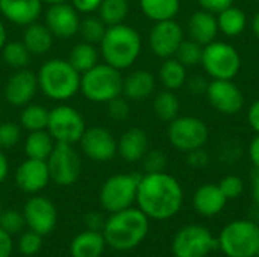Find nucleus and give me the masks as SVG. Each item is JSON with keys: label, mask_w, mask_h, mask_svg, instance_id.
Segmentation results:
<instances>
[{"label": "nucleus", "mask_w": 259, "mask_h": 257, "mask_svg": "<svg viewBox=\"0 0 259 257\" xmlns=\"http://www.w3.org/2000/svg\"><path fill=\"white\" fill-rule=\"evenodd\" d=\"M53 33L49 30V27L42 23H30L29 26H26L24 33H23V44L26 45V48L30 52V55H36V56H42L46 53H49V50L53 45Z\"/></svg>", "instance_id": "25"}, {"label": "nucleus", "mask_w": 259, "mask_h": 257, "mask_svg": "<svg viewBox=\"0 0 259 257\" xmlns=\"http://www.w3.org/2000/svg\"><path fill=\"white\" fill-rule=\"evenodd\" d=\"M208 162H209V156L202 147L188 153V164L194 168H203Z\"/></svg>", "instance_id": "44"}, {"label": "nucleus", "mask_w": 259, "mask_h": 257, "mask_svg": "<svg viewBox=\"0 0 259 257\" xmlns=\"http://www.w3.org/2000/svg\"><path fill=\"white\" fill-rule=\"evenodd\" d=\"M215 247H219V241L208 229L197 224L181 229L171 242L175 257H205Z\"/></svg>", "instance_id": "11"}, {"label": "nucleus", "mask_w": 259, "mask_h": 257, "mask_svg": "<svg viewBox=\"0 0 259 257\" xmlns=\"http://www.w3.org/2000/svg\"><path fill=\"white\" fill-rule=\"evenodd\" d=\"M21 139V129L15 123H0V150H9L15 147Z\"/></svg>", "instance_id": "38"}, {"label": "nucleus", "mask_w": 259, "mask_h": 257, "mask_svg": "<svg viewBox=\"0 0 259 257\" xmlns=\"http://www.w3.org/2000/svg\"><path fill=\"white\" fill-rule=\"evenodd\" d=\"M49 109L39 103H29L20 112V124L27 132L44 130L49 123Z\"/></svg>", "instance_id": "30"}, {"label": "nucleus", "mask_w": 259, "mask_h": 257, "mask_svg": "<svg viewBox=\"0 0 259 257\" xmlns=\"http://www.w3.org/2000/svg\"><path fill=\"white\" fill-rule=\"evenodd\" d=\"M167 133L170 144L176 150L185 153L203 147L208 141L206 124L196 117H176L170 121Z\"/></svg>", "instance_id": "10"}, {"label": "nucleus", "mask_w": 259, "mask_h": 257, "mask_svg": "<svg viewBox=\"0 0 259 257\" xmlns=\"http://www.w3.org/2000/svg\"><path fill=\"white\" fill-rule=\"evenodd\" d=\"M217 241L228 257H255L259 251V226L247 220L232 221L220 232Z\"/></svg>", "instance_id": "6"}, {"label": "nucleus", "mask_w": 259, "mask_h": 257, "mask_svg": "<svg viewBox=\"0 0 259 257\" xmlns=\"http://www.w3.org/2000/svg\"><path fill=\"white\" fill-rule=\"evenodd\" d=\"M36 89H38V77L32 70L26 67V68L15 70V73L9 76L3 92L9 105L23 108L32 101V98L36 94Z\"/></svg>", "instance_id": "18"}, {"label": "nucleus", "mask_w": 259, "mask_h": 257, "mask_svg": "<svg viewBox=\"0 0 259 257\" xmlns=\"http://www.w3.org/2000/svg\"><path fill=\"white\" fill-rule=\"evenodd\" d=\"M79 144L83 155L96 162H109L117 155V139L102 126L87 129Z\"/></svg>", "instance_id": "13"}, {"label": "nucleus", "mask_w": 259, "mask_h": 257, "mask_svg": "<svg viewBox=\"0 0 259 257\" xmlns=\"http://www.w3.org/2000/svg\"><path fill=\"white\" fill-rule=\"evenodd\" d=\"M143 168L146 174L150 173H162L167 167V158L161 150H147V153L141 159Z\"/></svg>", "instance_id": "40"}, {"label": "nucleus", "mask_w": 259, "mask_h": 257, "mask_svg": "<svg viewBox=\"0 0 259 257\" xmlns=\"http://www.w3.org/2000/svg\"><path fill=\"white\" fill-rule=\"evenodd\" d=\"M80 92L93 103H108L123 94V76L109 64H97L80 76Z\"/></svg>", "instance_id": "5"}, {"label": "nucleus", "mask_w": 259, "mask_h": 257, "mask_svg": "<svg viewBox=\"0 0 259 257\" xmlns=\"http://www.w3.org/2000/svg\"><path fill=\"white\" fill-rule=\"evenodd\" d=\"M23 217L27 227L41 236L50 233L58 221L55 204L42 195H35L27 200V203L24 204Z\"/></svg>", "instance_id": "15"}, {"label": "nucleus", "mask_w": 259, "mask_h": 257, "mask_svg": "<svg viewBox=\"0 0 259 257\" xmlns=\"http://www.w3.org/2000/svg\"><path fill=\"white\" fill-rule=\"evenodd\" d=\"M47 5H53V3H61V2H68V0H42Z\"/></svg>", "instance_id": "55"}, {"label": "nucleus", "mask_w": 259, "mask_h": 257, "mask_svg": "<svg viewBox=\"0 0 259 257\" xmlns=\"http://www.w3.org/2000/svg\"><path fill=\"white\" fill-rule=\"evenodd\" d=\"M106 105H108V115L114 121H124L131 115V106L126 98H121V95L112 98Z\"/></svg>", "instance_id": "42"}, {"label": "nucleus", "mask_w": 259, "mask_h": 257, "mask_svg": "<svg viewBox=\"0 0 259 257\" xmlns=\"http://www.w3.org/2000/svg\"><path fill=\"white\" fill-rule=\"evenodd\" d=\"M68 62L80 74L91 70L93 67H96L99 64V50H97L96 44H90L85 41L76 44L68 55Z\"/></svg>", "instance_id": "28"}, {"label": "nucleus", "mask_w": 259, "mask_h": 257, "mask_svg": "<svg viewBox=\"0 0 259 257\" xmlns=\"http://www.w3.org/2000/svg\"><path fill=\"white\" fill-rule=\"evenodd\" d=\"M155 91V77L150 71L135 70L123 79V94L135 101L147 98Z\"/></svg>", "instance_id": "24"}, {"label": "nucleus", "mask_w": 259, "mask_h": 257, "mask_svg": "<svg viewBox=\"0 0 259 257\" xmlns=\"http://www.w3.org/2000/svg\"><path fill=\"white\" fill-rule=\"evenodd\" d=\"M206 97L212 108L225 115H234L240 112L244 105L243 92L231 80L214 79L211 83H208Z\"/></svg>", "instance_id": "17"}, {"label": "nucleus", "mask_w": 259, "mask_h": 257, "mask_svg": "<svg viewBox=\"0 0 259 257\" xmlns=\"http://www.w3.org/2000/svg\"><path fill=\"white\" fill-rule=\"evenodd\" d=\"M159 79H161V83L167 89H170V91L179 89L187 80L185 65L173 58L165 59L159 68Z\"/></svg>", "instance_id": "31"}, {"label": "nucleus", "mask_w": 259, "mask_h": 257, "mask_svg": "<svg viewBox=\"0 0 259 257\" xmlns=\"http://www.w3.org/2000/svg\"><path fill=\"white\" fill-rule=\"evenodd\" d=\"M12 250H14V242L11 235L0 227V257H11Z\"/></svg>", "instance_id": "47"}, {"label": "nucleus", "mask_w": 259, "mask_h": 257, "mask_svg": "<svg viewBox=\"0 0 259 257\" xmlns=\"http://www.w3.org/2000/svg\"><path fill=\"white\" fill-rule=\"evenodd\" d=\"M106 29H108V26L103 23V20L100 17L87 15L85 18L80 20L77 33L80 35L82 41L99 45L106 33Z\"/></svg>", "instance_id": "35"}, {"label": "nucleus", "mask_w": 259, "mask_h": 257, "mask_svg": "<svg viewBox=\"0 0 259 257\" xmlns=\"http://www.w3.org/2000/svg\"><path fill=\"white\" fill-rule=\"evenodd\" d=\"M256 256H258V257H259V251H258V254H256Z\"/></svg>", "instance_id": "58"}, {"label": "nucleus", "mask_w": 259, "mask_h": 257, "mask_svg": "<svg viewBox=\"0 0 259 257\" xmlns=\"http://www.w3.org/2000/svg\"><path fill=\"white\" fill-rule=\"evenodd\" d=\"M149 232V217L141 209L127 208L115 212L103 224L106 245L117 251H129L140 245Z\"/></svg>", "instance_id": "2"}, {"label": "nucleus", "mask_w": 259, "mask_h": 257, "mask_svg": "<svg viewBox=\"0 0 259 257\" xmlns=\"http://www.w3.org/2000/svg\"><path fill=\"white\" fill-rule=\"evenodd\" d=\"M226 201L228 198L222 192L220 186L212 185V183L200 186L196 191L194 198H193L194 209L203 217H214L220 214L223 208L226 206Z\"/></svg>", "instance_id": "22"}, {"label": "nucleus", "mask_w": 259, "mask_h": 257, "mask_svg": "<svg viewBox=\"0 0 259 257\" xmlns=\"http://www.w3.org/2000/svg\"><path fill=\"white\" fill-rule=\"evenodd\" d=\"M200 64L211 77L231 80L237 76L241 67V59L231 44L212 41L205 45Z\"/></svg>", "instance_id": "9"}, {"label": "nucleus", "mask_w": 259, "mask_h": 257, "mask_svg": "<svg viewBox=\"0 0 259 257\" xmlns=\"http://www.w3.org/2000/svg\"><path fill=\"white\" fill-rule=\"evenodd\" d=\"M153 111L159 120L170 123L179 114V100L170 89L162 91L153 100Z\"/></svg>", "instance_id": "36"}, {"label": "nucleus", "mask_w": 259, "mask_h": 257, "mask_svg": "<svg viewBox=\"0 0 259 257\" xmlns=\"http://www.w3.org/2000/svg\"><path fill=\"white\" fill-rule=\"evenodd\" d=\"M141 176L137 174H115L111 176L100 189V204L109 212L115 214L132 206L137 200V189Z\"/></svg>", "instance_id": "8"}, {"label": "nucleus", "mask_w": 259, "mask_h": 257, "mask_svg": "<svg viewBox=\"0 0 259 257\" xmlns=\"http://www.w3.org/2000/svg\"><path fill=\"white\" fill-rule=\"evenodd\" d=\"M255 2H259V0H255Z\"/></svg>", "instance_id": "59"}, {"label": "nucleus", "mask_w": 259, "mask_h": 257, "mask_svg": "<svg viewBox=\"0 0 259 257\" xmlns=\"http://www.w3.org/2000/svg\"><path fill=\"white\" fill-rule=\"evenodd\" d=\"M252 29L255 32V35L259 38V11L256 12V15L253 17V21H252Z\"/></svg>", "instance_id": "54"}, {"label": "nucleus", "mask_w": 259, "mask_h": 257, "mask_svg": "<svg viewBox=\"0 0 259 257\" xmlns=\"http://www.w3.org/2000/svg\"><path fill=\"white\" fill-rule=\"evenodd\" d=\"M85 130V118L76 108L70 105H59L49 112L47 132L52 135L55 142L74 145L80 141Z\"/></svg>", "instance_id": "7"}, {"label": "nucleus", "mask_w": 259, "mask_h": 257, "mask_svg": "<svg viewBox=\"0 0 259 257\" xmlns=\"http://www.w3.org/2000/svg\"><path fill=\"white\" fill-rule=\"evenodd\" d=\"M41 245H42V239H41V235H38L36 232H26L20 241H18V250L21 254L24 256H33L36 254L39 250H41Z\"/></svg>", "instance_id": "41"}, {"label": "nucleus", "mask_w": 259, "mask_h": 257, "mask_svg": "<svg viewBox=\"0 0 259 257\" xmlns=\"http://www.w3.org/2000/svg\"><path fill=\"white\" fill-rule=\"evenodd\" d=\"M99 17L106 26H115L126 20L129 14L127 0H102L99 6Z\"/></svg>", "instance_id": "33"}, {"label": "nucleus", "mask_w": 259, "mask_h": 257, "mask_svg": "<svg viewBox=\"0 0 259 257\" xmlns=\"http://www.w3.org/2000/svg\"><path fill=\"white\" fill-rule=\"evenodd\" d=\"M182 41H184V30L181 24L173 18L156 21L149 35V44L152 52L162 59H168L175 56Z\"/></svg>", "instance_id": "14"}, {"label": "nucleus", "mask_w": 259, "mask_h": 257, "mask_svg": "<svg viewBox=\"0 0 259 257\" xmlns=\"http://www.w3.org/2000/svg\"><path fill=\"white\" fill-rule=\"evenodd\" d=\"M79 12L73 8L71 3L61 2L49 5L46 11V26L53 33L55 38L68 39L74 36L79 30Z\"/></svg>", "instance_id": "16"}, {"label": "nucleus", "mask_w": 259, "mask_h": 257, "mask_svg": "<svg viewBox=\"0 0 259 257\" xmlns=\"http://www.w3.org/2000/svg\"><path fill=\"white\" fill-rule=\"evenodd\" d=\"M249 155H250V159L253 162V165L259 170V133L258 136L253 138L250 147H249Z\"/></svg>", "instance_id": "50"}, {"label": "nucleus", "mask_w": 259, "mask_h": 257, "mask_svg": "<svg viewBox=\"0 0 259 257\" xmlns=\"http://www.w3.org/2000/svg\"><path fill=\"white\" fill-rule=\"evenodd\" d=\"M42 3V0H0V14L17 26H29L41 15Z\"/></svg>", "instance_id": "20"}, {"label": "nucleus", "mask_w": 259, "mask_h": 257, "mask_svg": "<svg viewBox=\"0 0 259 257\" xmlns=\"http://www.w3.org/2000/svg\"><path fill=\"white\" fill-rule=\"evenodd\" d=\"M217 24L219 29L228 36L240 35L246 27V14L240 8L229 6L225 11L219 12Z\"/></svg>", "instance_id": "32"}, {"label": "nucleus", "mask_w": 259, "mask_h": 257, "mask_svg": "<svg viewBox=\"0 0 259 257\" xmlns=\"http://www.w3.org/2000/svg\"><path fill=\"white\" fill-rule=\"evenodd\" d=\"M55 144L56 142L52 138V135L47 132V129L29 132V135L24 141V153L27 158L47 161L50 153L55 148Z\"/></svg>", "instance_id": "27"}, {"label": "nucleus", "mask_w": 259, "mask_h": 257, "mask_svg": "<svg viewBox=\"0 0 259 257\" xmlns=\"http://www.w3.org/2000/svg\"><path fill=\"white\" fill-rule=\"evenodd\" d=\"M8 173H9V164H8V159H6L3 150H0V183H3L6 180Z\"/></svg>", "instance_id": "51"}, {"label": "nucleus", "mask_w": 259, "mask_h": 257, "mask_svg": "<svg viewBox=\"0 0 259 257\" xmlns=\"http://www.w3.org/2000/svg\"><path fill=\"white\" fill-rule=\"evenodd\" d=\"M222 192L225 194V197L229 198H237L243 194L244 191V183L238 176H228L225 179H222V182L219 183Z\"/></svg>", "instance_id": "43"}, {"label": "nucleus", "mask_w": 259, "mask_h": 257, "mask_svg": "<svg viewBox=\"0 0 259 257\" xmlns=\"http://www.w3.org/2000/svg\"><path fill=\"white\" fill-rule=\"evenodd\" d=\"M138 209H141L149 218L164 221L175 217L184 201V191L181 183L167 173H150L141 176L137 200Z\"/></svg>", "instance_id": "1"}, {"label": "nucleus", "mask_w": 259, "mask_h": 257, "mask_svg": "<svg viewBox=\"0 0 259 257\" xmlns=\"http://www.w3.org/2000/svg\"><path fill=\"white\" fill-rule=\"evenodd\" d=\"M179 0H140L143 14L155 23L175 18L179 12Z\"/></svg>", "instance_id": "29"}, {"label": "nucleus", "mask_w": 259, "mask_h": 257, "mask_svg": "<svg viewBox=\"0 0 259 257\" xmlns=\"http://www.w3.org/2000/svg\"><path fill=\"white\" fill-rule=\"evenodd\" d=\"M49 182H50V174L46 161L27 158L18 165L15 171L17 186L27 194H36L42 191Z\"/></svg>", "instance_id": "19"}, {"label": "nucleus", "mask_w": 259, "mask_h": 257, "mask_svg": "<svg viewBox=\"0 0 259 257\" xmlns=\"http://www.w3.org/2000/svg\"><path fill=\"white\" fill-rule=\"evenodd\" d=\"M249 123H250L252 129L256 133H259V100H256L249 109Z\"/></svg>", "instance_id": "48"}, {"label": "nucleus", "mask_w": 259, "mask_h": 257, "mask_svg": "<svg viewBox=\"0 0 259 257\" xmlns=\"http://www.w3.org/2000/svg\"><path fill=\"white\" fill-rule=\"evenodd\" d=\"M202 45L199 42H196L194 39L190 41H182L179 48L176 50V59L184 64L185 67H194L197 64H200L202 61Z\"/></svg>", "instance_id": "37"}, {"label": "nucleus", "mask_w": 259, "mask_h": 257, "mask_svg": "<svg viewBox=\"0 0 259 257\" xmlns=\"http://www.w3.org/2000/svg\"><path fill=\"white\" fill-rule=\"evenodd\" d=\"M105 238L96 230H87L79 233L70 245L73 257H100L105 250Z\"/></svg>", "instance_id": "26"}, {"label": "nucleus", "mask_w": 259, "mask_h": 257, "mask_svg": "<svg viewBox=\"0 0 259 257\" xmlns=\"http://www.w3.org/2000/svg\"><path fill=\"white\" fill-rule=\"evenodd\" d=\"M0 53L5 64L14 70L26 68L30 62V52L26 48L23 41H6Z\"/></svg>", "instance_id": "34"}, {"label": "nucleus", "mask_w": 259, "mask_h": 257, "mask_svg": "<svg viewBox=\"0 0 259 257\" xmlns=\"http://www.w3.org/2000/svg\"><path fill=\"white\" fill-rule=\"evenodd\" d=\"M197 2L205 8V11L212 12V14H219V12L225 11L226 8L232 6L234 0H197Z\"/></svg>", "instance_id": "46"}, {"label": "nucleus", "mask_w": 259, "mask_h": 257, "mask_svg": "<svg viewBox=\"0 0 259 257\" xmlns=\"http://www.w3.org/2000/svg\"><path fill=\"white\" fill-rule=\"evenodd\" d=\"M188 32L196 42H199L200 45H206L214 41L219 32L217 18L212 15V12L208 11L194 12L188 21Z\"/></svg>", "instance_id": "23"}, {"label": "nucleus", "mask_w": 259, "mask_h": 257, "mask_svg": "<svg viewBox=\"0 0 259 257\" xmlns=\"http://www.w3.org/2000/svg\"><path fill=\"white\" fill-rule=\"evenodd\" d=\"M0 117H2V105H0Z\"/></svg>", "instance_id": "57"}, {"label": "nucleus", "mask_w": 259, "mask_h": 257, "mask_svg": "<svg viewBox=\"0 0 259 257\" xmlns=\"http://www.w3.org/2000/svg\"><path fill=\"white\" fill-rule=\"evenodd\" d=\"M6 41H8V32H6V27H5L3 21L0 20V52H2L3 45L6 44Z\"/></svg>", "instance_id": "52"}, {"label": "nucleus", "mask_w": 259, "mask_h": 257, "mask_svg": "<svg viewBox=\"0 0 259 257\" xmlns=\"http://www.w3.org/2000/svg\"><path fill=\"white\" fill-rule=\"evenodd\" d=\"M2 211H3V209H2V200H0V214H2Z\"/></svg>", "instance_id": "56"}, {"label": "nucleus", "mask_w": 259, "mask_h": 257, "mask_svg": "<svg viewBox=\"0 0 259 257\" xmlns=\"http://www.w3.org/2000/svg\"><path fill=\"white\" fill-rule=\"evenodd\" d=\"M253 198H255L256 204L259 206V170L256 177H255V180H253Z\"/></svg>", "instance_id": "53"}, {"label": "nucleus", "mask_w": 259, "mask_h": 257, "mask_svg": "<svg viewBox=\"0 0 259 257\" xmlns=\"http://www.w3.org/2000/svg\"><path fill=\"white\" fill-rule=\"evenodd\" d=\"M24 224H26L24 217L18 211H12V209L2 211V214H0V227L5 232H8L9 235L18 233L24 227Z\"/></svg>", "instance_id": "39"}, {"label": "nucleus", "mask_w": 259, "mask_h": 257, "mask_svg": "<svg viewBox=\"0 0 259 257\" xmlns=\"http://www.w3.org/2000/svg\"><path fill=\"white\" fill-rule=\"evenodd\" d=\"M99 45L105 62L121 71L132 67L138 59L141 52V36L134 27L120 23L108 26Z\"/></svg>", "instance_id": "4"}, {"label": "nucleus", "mask_w": 259, "mask_h": 257, "mask_svg": "<svg viewBox=\"0 0 259 257\" xmlns=\"http://www.w3.org/2000/svg\"><path fill=\"white\" fill-rule=\"evenodd\" d=\"M46 162L49 167L50 180H53L59 186H70L80 176V156L70 144L56 142L53 151Z\"/></svg>", "instance_id": "12"}, {"label": "nucleus", "mask_w": 259, "mask_h": 257, "mask_svg": "<svg viewBox=\"0 0 259 257\" xmlns=\"http://www.w3.org/2000/svg\"><path fill=\"white\" fill-rule=\"evenodd\" d=\"M206 88H208V83L202 77H194V79L190 80V89L194 94H202V92L206 94Z\"/></svg>", "instance_id": "49"}, {"label": "nucleus", "mask_w": 259, "mask_h": 257, "mask_svg": "<svg viewBox=\"0 0 259 257\" xmlns=\"http://www.w3.org/2000/svg\"><path fill=\"white\" fill-rule=\"evenodd\" d=\"M80 73L68 59L53 58L38 70V88L55 101H67L80 91Z\"/></svg>", "instance_id": "3"}, {"label": "nucleus", "mask_w": 259, "mask_h": 257, "mask_svg": "<svg viewBox=\"0 0 259 257\" xmlns=\"http://www.w3.org/2000/svg\"><path fill=\"white\" fill-rule=\"evenodd\" d=\"M149 150L147 133L140 127H131L117 141V153L126 162H140Z\"/></svg>", "instance_id": "21"}, {"label": "nucleus", "mask_w": 259, "mask_h": 257, "mask_svg": "<svg viewBox=\"0 0 259 257\" xmlns=\"http://www.w3.org/2000/svg\"><path fill=\"white\" fill-rule=\"evenodd\" d=\"M102 0H71L73 8L80 14H93L99 9Z\"/></svg>", "instance_id": "45"}]
</instances>
